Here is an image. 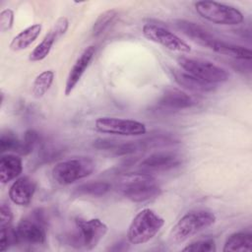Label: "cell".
<instances>
[{
  "mask_svg": "<svg viewBox=\"0 0 252 252\" xmlns=\"http://www.w3.org/2000/svg\"><path fill=\"white\" fill-rule=\"evenodd\" d=\"M117 188L126 199L135 203L147 202L161 194V188L157 180L146 172L124 175L119 180Z\"/></svg>",
  "mask_w": 252,
  "mask_h": 252,
  "instance_id": "6da1fadb",
  "label": "cell"
},
{
  "mask_svg": "<svg viewBox=\"0 0 252 252\" xmlns=\"http://www.w3.org/2000/svg\"><path fill=\"white\" fill-rule=\"evenodd\" d=\"M216 220L217 217L211 211L203 209L190 211L172 226L169 239L172 243L180 244L198 232L212 226Z\"/></svg>",
  "mask_w": 252,
  "mask_h": 252,
  "instance_id": "7a4b0ae2",
  "label": "cell"
},
{
  "mask_svg": "<svg viewBox=\"0 0 252 252\" xmlns=\"http://www.w3.org/2000/svg\"><path fill=\"white\" fill-rule=\"evenodd\" d=\"M107 230V225L99 219L79 218L75 220V230L65 236V241L74 248L92 250L97 246Z\"/></svg>",
  "mask_w": 252,
  "mask_h": 252,
  "instance_id": "3957f363",
  "label": "cell"
},
{
  "mask_svg": "<svg viewBox=\"0 0 252 252\" xmlns=\"http://www.w3.org/2000/svg\"><path fill=\"white\" fill-rule=\"evenodd\" d=\"M165 220L151 209L140 211L130 222L127 240L130 244H144L153 239L164 225Z\"/></svg>",
  "mask_w": 252,
  "mask_h": 252,
  "instance_id": "277c9868",
  "label": "cell"
},
{
  "mask_svg": "<svg viewBox=\"0 0 252 252\" xmlns=\"http://www.w3.org/2000/svg\"><path fill=\"white\" fill-rule=\"evenodd\" d=\"M47 220L42 209H35L24 217L15 227L18 243L28 245L43 244L46 239Z\"/></svg>",
  "mask_w": 252,
  "mask_h": 252,
  "instance_id": "5b68a950",
  "label": "cell"
},
{
  "mask_svg": "<svg viewBox=\"0 0 252 252\" xmlns=\"http://www.w3.org/2000/svg\"><path fill=\"white\" fill-rule=\"evenodd\" d=\"M95 168L94 161L87 157L63 160L51 170L53 180L60 185H69L91 175Z\"/></svg>",
  "mask_w": 252,
  "mask_h": 252,
  "instance_id": "8992f818",
  "label": "cell"
},
{
  "mask_svg": "<svg viewBox=\"0 0 252 252\" xmlns=\"http://www.w3.org/2000/svg\"><path fill=\"white\" fill-rule=\"evenodd\" d=\"M196 12L205 20L222 26H236L243 22V14L235 7L216 1H197Z\"/></svg>",
  "mask_w": 252,
  "mask_h": 252,
  "instance_id": "52a82bcc",
  "label": "cell"
},
{
  "mask_svg": "<svg viewBox=\"0 0 252 252\" xmlns=\"http://www.w3.org/2000/svg\"><path fill=\"white\" fill-rule=\"evenodd\" d=\"M177 62L185 72L214 85L226 82L229 79V73L226 69L209 60L180 56Z\"/></svg>",
  "mask_w": 252,
  "mask_h": 252,
  "instance_id": "ba28073f",
  "label": "cell"
},
{
  "mask_svg": "<svg viewBox=\"0 0 252 252\" xmlns=\"http://www.w3.org/2000/svg\"><path fill=\"white\" fill-rule=\"evenodd\" d=\"M94 128L100 133L126 137L141 136L147 132L145 124L140 121L108 116L96 118Z\"/></svg>",
  "mask_w": 252,
  "mask_h": 252,
  "instance_id": "9c48e42d",
  "label": "cell"
},
{
  "mask_svg": "<svg viewBox=\"0 0 252 252\" xmlns=\"http://www.w3.org/2000/svg\"><path fill=\"white\" fill-rule=\"evenodd\" d=\"M143 35L150 41L158 43L166 49L180 53H189L190 45L169 30L154 24H145L142 28Z\"/></svg>",
  "mask_w": 252,
  "mask_h": 252,
  "instance_id": "30bf717a",
  "label": "cell"
},
{
  "mask_svg": "<svg viewBox=\"0 0 252 252\" xmlns=\"http://www.w3.org/2000/svg\"><path fill=\"white\" fill-rule=\"evenodd\" d=\"M181 163V157L173 152H158L146 158L141 163L142 172H162L173 169Z\"/></svg>",
  "mask_w": 252,
  "mask_h": 252,
  "instance_id": "8fae6325",
  "label": "cell"
},
{
  "mask_svg": "<svg viewBox=\"0 0 252 252\" xmlns=\"http://www.w3.org/2000/svg\"><path fill=\"white\" fill-rule=\"evenodd\" d=\"M95 54V47L94 45H90L84 49V51L79 55L73 64L72 68L69 71V74L65 83V95H70L89 66L91 65Z\"/></svg>",
  "mask_w": 252,
  "mask_h": 252,
  "instance_id": "7c38bea8",
  "label": "cell"
},
{
  "mask_svg": "<svg viewBox=\"0 0 252 252\" xmlns=\"http://www.w3.org/2000/svg\"><path fill=\"white\" fill-rule=\"evenodd\" d=\"M175 26L187 37L191 38L196 43L202 46H206L208 48H212V46L218 39V37L211 33L207 29L191 21L176 20Z\"/></svg>",
  "mask_w": 252,
  "mask_h": 252,
  "instance_id": "4fadbf2b",
  "label": "cell"
},
{
  "mask_svg": "<svg viewBox=\"0 0 252 252\" xmlns=\"http://www.w3.org/2000/svg\"><path fill=\"white\" fill-rule=\"evenodd\" d=\"M36 184L29 176L17 178L9 188V199L18 206H28L35 192Z\"/></svg>",
  "mask_w": 252,
  "mask_h": 252,
  "instance_id": "5bb4252c",
  "label": "cell"
},
{
  "mask_svg": "<svg viewBox=\"0 0 252 252\" xmlns=\"http://www.w3.org/2000/svg\"><path fill=\"white\" fill-rule=\"evenodd\" d=\"M196 99L187 93L178 89H167L158 101L160 108L167 110H181L194 106Z\"/></svg>",
  "mask_w": 252,
  "mask_h": 252,
  "instance_id": "9a60e30c",
  "label": "cell"
},
{
  "mask_svg": "<svg viewBox=\"0 0 252 252\" xmlns=\"http://www.w3.org/2000/svg\"><path fill=\"white\" fill-rule=\"evenodd\" d=\"M172 76L176 84L188 91L195 92V93H211L214 92L217 88V85L205 82L203 80H200L193 75L185 72L184 70H177L172 69L171 70Z\"/></svg>",
  "mask_w": 252,
  "mask_h": 252,
  "instance_id": "2e32d148",
  "label": "cell"
},
{
  "mask_svg": "<svg viewBox=\"0 0 252 252\" xmlns=\"http://www.w3.org/2000/svg\"><path fill=\"white\" fill-rule=\"evenodd\" d=\"M23 171V162L21 158L12 154L2 155L0 158V181L6 184L16 179Z\"/></svg>",
  "mask_w": 252,
  "mask_h": 252,
  "instance_id": "e0dca14e",
  "label": "cell"
},
{
  "mask_svg": "<svg viewBox=\"0 0 252 252\" xmlns=\"http://www.w3.org/2000/svg\"><path fill=\"white\" fill-rule=\"evenodd\" d=\"M42 30L41 24H33L22 32H20L10 42V49L13 51H21L28 48L38 37Z\"/></svg>",
  "mask_w": 252,
  "mask_h": 252,
  "instance_id": "ac0fdd59",
  "label": "cell"
},
{
  "mask_svg": "<svg viewBox=\"0 0 252 252\" xmlns=\"http://www.w3.org/2000/svg\"><path fill=\"white\" fill-rule=\"evenodd\" d=\"M217 53L230 56L234 59L237 60H251L252 58V53L249 48H246L242 45H237L233 43H229L226 41H223L220 38L216 40L214 45L211 48Z\"/></svg>",
  "mask_w": 252,
  "mask_h": 252,
  "instance_id": "d6986e66",
  "label": "cell"
},
{
  "mask_svg": "<svg viewBox=\"0 0 252 252\" xmlns=\"http://www.w3.org/2000/svg\"><path fill=\"white\" fill-rule=\"evenodd\" d=\"M222 251H252V234L244 231L230 234L224 241Z\"/></svg>",
  "mask_w": 252,
  "mask_h": 252,
  "instance_id": "ffe728a7",
  "label": "cell"
},
{
  "mask_svg": "<svg viewBox=\"0 0 252 252\" xmlns=\"http://www.w3.org/2000/svg\"><path fill=\"white\" fill-rule=\"evenodd\" d=\"M57 39H59V36L57 35L56 32L51 28L49 32L44 35L43 39L31 52L29 57L30 61L37 62L46 58V56L49 54L53 44Z\"/></svg>",
  "mask_w": 252,
  "mask_h": 252,
  "instance_id": "44dd1931",
  "label": "cell"
},
{
  "mask_svg": "<svg viewBox=\"0 0 252 252\" xmlns=\"http://www.w3.org/2000/svg\"><path fill=\"white\" fill-rule=\"evenodd\" d=\"M111 185L105 181H91L83 183L74 189L75 196L101 197L110 191Z\"/></svg>",
  "mask_w": 252,
  "mask_h": 252,
  "instance_id": "7402d4cb",
  "label": "cell"
},
{
  "mask_svg": "<svg viewBox=\"0 0 252 252\" xmlns=\"http://www.w3.org/2000/svg\"><path fill=\"white\" fill-rule=\"evenodd\" d=\"M54 76L55 74L52 70H45L35 77L32 88V93L34 97L40 98L48 92L53 83Z\"/></svg>",
  "mask_w": 252,
  "mask_h": 252,
  "instance_id": "603a6c76",
  "label": "cell"
},
{
  "mask_svg": "<svg viewBox=\"0 0 252 252\" xmlns=\"http://www.w3.org/2000/svg\"><path fill=\"white\" fill-rule=\"evenodd\" d=\"M118 16V12L115 9L106 10L103 13L99 14L95 22L94 23L92 33L94 37H97L105 32V31L108 30V28L113 24L115 19Z\"/></svg>",
  "mask_w": 252,
  "mask_h": 252,
  "instance_id": "cb8c5ba5",
  "label": "cell"
},
{
  "mask_svg": "<svg viewBox=\"0 0 252 252\" xmlns=\"http://www.w3.org/2000/svg\"><path fill=\"white\" fill-rule=\"evenodd\" d=\"M41 143V137L39 133L33 129L26 131L23 140L21 141V146L18 154L22 156L30 155L39 144Z\"/></svg>",
  "mask_w": 252,
  "mask_h": 252,
  "instance_id": "d4e9b609",
  "label": "cell"
},
{
  "mask_svg": "<svg viewBox=\"0 0 252 252\" xmlns=\"http://www.w3.org/2000/svg\"><path fill=\"white\" fill-rule=\"evenodd\" d=\"M142 142H143L146 150L154 149V148L167 147V146H171V145L178 143L174 137H172L171 135H168V134H163V133L151 135L145 139H142Z\"/></svg>",
  "mask_w": 252,
  "mask_h": 252,
  "instance_id": "484cf974",
  "label": "cell"
},
{
  "mask_svg": "<svg viewBox=\"0 0 252 252\" xmlns=\"http://www.w3.org/2000/svg\"><path fill=\"white\" fill-rule=\"evenodd\" d=\"M20 146H21V140H19V138L14 132L10 130H6L1 133L0 152L2 154L6 152L18 153Z\"/></svg>",
  "mask_w": 252,
  "mask_h": 252,
  "instance_id": "4316f807",
  "label": "cell"
},
{
  "mask_svg": "<svg viewBox=\"0 0 252 252\" xmlns=\"http://www.w3.org/2000/svg\"><path fill=\"white\" fill-rule=\"evenodd\" d=\"M16 244H18V239L15 227L11 224L0 226V251L4 252Z\"/></svg>",
  "mask_w": 252,
  "mask_h": 252,
  "instance_id": "83f0119b",
  "label": "cell"
},
{
  "mask_svg": "<svg viewBox=\"0 0 252 252\" xmlns=\"http://www.w3.org/2000/svg\"><path fill=\"white\" fill-rule=\"evenodd\" d=\"M217 250L216 242L212 238L199 239L187 244L182 251L187 252H214Z\"/></svg>",
  "mask_w": 252,
  "mask_h": 252,
  "instance_id": "f1b7e54d",
  "label": "cell"
},
{
  "mask_svg": "<svg viewBox=\"0 0 252 252\" xmlns=\"http://www.w3.org/2000/svg\"><path fill=\"white\" fill-rule=\"evenodd\" d=\"M61 151H62V149L58 148L56 146L44 145L40 148L39 158L43 161H50V160L56 158L60 155Z\"/></svg>",
  "mask_w": 252,
  "mask_h": 252,
  "instance_id": "f546056e",
  "label": "cell"
},
{
  "mask_svg": "<svg viewBox=\"0 0 252 252\" xmlns=\"http://www.w3.org/2000/svg\"><path fill=\"white\" fill-rule=\"evenodd\" d=\"M14 12L11 9H4L0 13V31L5 32L13 28Z\"/></svg>",
  "mask_w": 252,
  "mask_h": 252,
  "instance_id": "4dcf8cb0",
  "label": "cell"
},
{
  "mask_svg": "<svg viewBox=\"0 0 252 252\" xmlns=\"http://www.w3.org/2000/svg\"><path fill=\"white\" fill-rule=\"evenodd\" d=\"M13 220V213L8 204L2 202L0 208V226L10 225Z\"/></svg>",
  "mask_w": 252,
  "mask_h": 252,
  "instance_id": "1f68e13d",
  "label": "cell"
},
{
  "mask_svg": "<svg viewBox=\"0 0 252 252\" xmlns=\"http://www.w3.org/2000/svg\"><path fill=\"white\" fill-rule=\"evenodd\" d=\"M119 141L113 139H97L94 143V147L98 150H107L113 152Z\"/></svg>",
  "mask_w": 252,
  "mask_h": 252,
  "instance_id": "d6a6232c",
  "label": "cell"
},
{
  "mask_svg": "<svg viewBox=\"0 0 252 252\" xmlns=\"http://www.w3.org/2000/svg\"><path fill=\"white\" fill-rule=\"evenodd\" d=\"M128 248H129L128 243H126L123 240H120V241L114 243L111 247H109V250H111V251H125Z\"/></svg>",
  "mask_w": 252,
  "mask_h": 252,
  "instance_id": "836d02e7",
  "label": "cell"
}]
</instances>
